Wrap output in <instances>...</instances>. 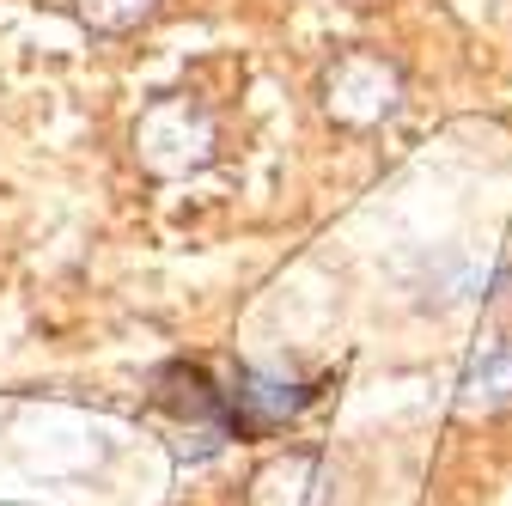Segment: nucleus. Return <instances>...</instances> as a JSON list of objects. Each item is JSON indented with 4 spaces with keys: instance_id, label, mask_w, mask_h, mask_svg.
Instances as JSON below:
<instances>
[{
    "instance_id": "nucleus-4",
    "label": "nucleus",
    "mask_w": 512,
    "mask_h": 506,
    "mask_svg": "<svg viewBox=\"0 0 512 506\" xmlns=\"http://www.w3.org/2000/svg\"><path fill=\"white\" fill-rule=\"evenodd\" d=\"M317 391L299 385V378H281V372H238L232 391H226V433L232 439H263L275 427H287Z\"/></svg>"
},
{
    "instance_id": "nucleus-6",
    "label": "nucleus",
    "mask_w": 512,
    "mask_h": 506,
    "mask_svg": "<svg viewBox=\"0 0 512 506\" xmlns=\"http://www.w3.org/2000/svg\"><path fill=\"white\" fill-rule=\"evenodd\" d=\"M512 403V342H488L464 372V409H506Z\"/></svg>"
},
{
    "instance_id": "nucleus-3",
    "label": "nucleus",
    "mask_w": 512,
    "mask_h": 506,
    "mask_svg": "<svg viewBox=\"0 0 512 506\" xmlns=\"http://www.w3.org/2000/svg\"><path fill=\"white\" fill-rule=\"evenodd\" d=\"M147 391H153V403L171 421L196 427V452H214L220 439H232L226 433V391L214 385L208 366H196V360H165V366H153Z\"/></svg>"
},
{
    "instance_id": "nucleus-2",
    "label": "nucleus",
    "mask_w": 512,
    "mask_h": 506,
    "mask_svg": "<svg viewBox=\"0 0 512 506\" xmlns=\"http://www.w3.org/2000/svg\"><path fill=\"white\" fill-rule=\"evenodd\" d=\"M220 147V129L214 116L196 104V98H159L147 104V116L135 122V159L153 171V177H189L202 171Z\"/></svg>"
},
{
    "instance_id": "nucleus-5",
    "label": "nucleus",
    "mask_w": 512,
    "mask_h": 506,
    "mask_svg": "<svg viewBox=\"0 0 512 506\" xmlns=\"http://www.w3.org/2000/svg\"><path fill=\"white\" fill-rule=\"evenodd\" d=\"M311 494H317V458L287 452V458H275V464H263L250 476L244 506H311Z\"/></svg>"
},
{
    "instance_id": "nucleus-7",
    "label": "nucleus",
    "mask_w": 512,
    "mask_h": 506,
    "mask_svg": "<svg viewBox=\"0 0 512 506\" xmlns=\"http://www.w3.org/2000/svg\"><path fill=\"white\" fill-rule=\"evenodd\" d=\"M74 13L92 31H135L159 13V0H74Z\"/></svg>"
},
{
    "instance_id": "nucleus-1",
    "label": "nucleus",
    "mask_w": 512,
    "mask_h": 506,
    "mask_svg": "<svg viewBox=\"0 0 512 506\" xmlns=\"http://www.w3.org/2000/svg\"><path fill=\"white\" fill-rule=\"evenodd\" d=\"M317 104H324L336 129L366 135L403 110V68L384 49H342L317 80Z\"/></svg>"
}]
</instances>
